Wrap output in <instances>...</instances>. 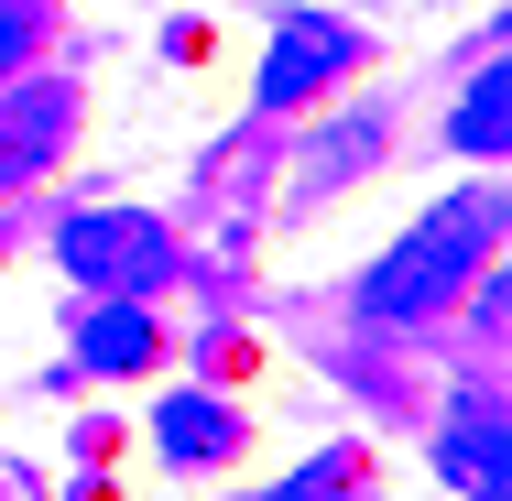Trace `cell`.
Here are the masks:
<instances>
[{"instance_id":"1","label":"cell","mask_w":512,"mask_h":501,"mask_svg":"<svg viewBox=\"0 0 512 501\" xmlns=\"http://www.w3.org/2000/svg\"><path fill=\"white\" fill-rule=\"evenodd\" d=\"M491 218H502L491 197H447V207H425L404 240L371 262V284H360V316H371V327H414V316H436V305L469 284V262L491 251Z\"/></svg>"},{"instance_id":"2","label":"cell","mask_w":512,"mask_h":501,"mask_svg":"<svg viewBox=\"0 0 512 501\" xmlns=\"http://www.w3.org/2000/svg\"><path fill=\"white\" fill-rule=\"evenodd\" d=\"M55 262H66L88 295H153V284L175 273V240H164L153 218H131V207H88V218L55 229Z\"/></svg>"},{"instance_id":"3","label":"cell","mask_w":512,"mask_h":501,"mask_svg":"<svg viewBox=\"0 0 512 501\" xmlns=\"http://www.w3.org/2000/svg\"><path fill=\"white\" fill-rule=\"evenodd\" d=\"M66 120H77V99H66L55 77H33L22 99L0 109V186H22L33 164H55V142H66Z\"/></svg>"},{"instance_id":"4","label":"cell","mask_w":512,"mask_h":501,"mask_svg":"<svg viewBox=\"0 0 512 501\" xmlns=\"http://www.w3.org/2000/svg\"><path fill=\"white\" fill-rule=\"evenodd\" d=\"M436 469H447L469 501H502V491H512V436H502V414H491V403H458V425H447Z\"/></svg>"},{"instance_id":"5","label":"cell","mask_w":512,"mask_h":501,"mask_svg":"<svg viewBox=\"0 0 512 501\" xmlns=\"http://www.w3.org/2000/svg\"><path fill=\"white\" fill-rule=\"evenodd\" d=\"M349 55H360V44H349L338 22H284V44H273V66H262V109H295L306 88H327Z\"/></svg>"},{"instance_id":"6","label":"cell","mask_w":512,"mask_h":501,"mask_svg":"<svg viewBox=\"0 0 512 501\" xmlns=\"http://www.w3.org/2000/svg\"><path fill=\"white\" fill-rule=\"evenodd\" d=\"M153 447L175 458V469H218V458H240V414L207 393H175L164 414H153Z\"/></svg>"},{"instance_id":"7","label":"cell","mask_w":512,"mask_h":501,"mask_svg":"<svg viewBox=\"0 0 512 501\" xmlns=\"http://www.w3.org/2000/svg\"><path fill=\"white\" fill-rule=\"evenodd\" d=\"M153 349H164V327L142 305H88V327H77V371H153Z\"/></svg>"},{"instance_id":"8","label":"cell","mask_w":512,"mask_h":501,"mask_svg":"<svg viewBox=\"0 0 512 501\" xmlns=\"http://www.w3.org/2000/svg\"><path fill=\"white\" fill-rule=\"evenodd\" d=\"M502 120H512V77H502V55H491V77L458 99V131H447V142H458V153H502V142H512Z\"/></svg>"},{"instance_id":"9","label":"cell","mask_w":512,"mask_h":501,"mask_svg":"<svg viewBox=\"0 0 512 501\" xmlns=\"http://www.w3.org/2000/svg\"><path fill=\"white\" fill-rule=\"evenodd\" d=\"M349 469L360 458H316V469H295V491H273V501H349Z\"/></svg>"},{"instance_id":"10","label":"cell","mask_w":512,"mask_h":501,"mask_svg":"<svg viewBox=\"0 0 512 501\" xmlns=\"http://www.w3.org/2000/svg\"><path fill=\"white\" fill-rule=\"evenodd\" d=\"M22 55H33V11L0 0V77H22Z\"/></svg>"}]
</instances>
